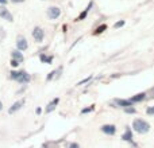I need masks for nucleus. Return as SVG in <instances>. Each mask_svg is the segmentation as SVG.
<instances>
[{
    "instance_id": "nucleus-1",
    "label": "nucleus",
    "mask_w": 154,
    "mask_h": 148,
    "mask_svg": "<svg viewBox=\"0 0 154 148\" xmlns=\"http://www.w3.org/2000/svg\"><path fill=\"white\" fill-rule=\"evenodd\" d=\"M150 128H152L150 124L143 119H135L133 121V129L137 133H139V135H145V133H147L150 131Z\"/></svg>"
},
{
    "instance_id": "nucleus-2",
    "label": "nucleus",
    "mask_w": 154,
    "mask_h": 148,
    "mask_svg": "<svg viewBox=\"0 0 154 148\" xmlns=\"http://www.w3.org/2000/svg\"><path fill=\"white\" fill-rule=\"evenodd\" d=\"M46 15L50 20H57V19L61 16V8L57 7V5H50V7L46 10Z\"/></svg>"
},
{
    "instance_id": "nucleus-3",
    "label": "nucleus",
    "mask_w": 154,
    "mask_h": 148,
    "mask_svg": "<svg viewBox=\"0 0 154 148\" xmlns=\"http://www.w3.org/2000/svg\"><path fill=\"white\" fill-rule=\"evenodd\" d=\"M31 35L37 43H42L43 39H45V31H43V28H41V27H38V26L32 28Z\"/></svg>"
},
{
    "instance_id": "nucleus-4",
    "label": "nucleus",
    "mask_w": 154,
    "mask_h": 148,
    "mask_svg": "<svg viewBox=\"0 0 154 148\" xmlns=\"http://www.w3.org/2000/svg\"><path fill=\"white\" fill-rule=\"evenodd\" d=\"M27 49H29V42H27L26 37H23V35H18L16 37V50L19 51H26Z\"/></svg>"
},
{
    "instance_id": "nucleus-5",
    "label": "nucleus",
    "mask_w": 154,
    "mask_h": 148,
    "mask_svg": "<svg viewBox=\"0 0 154 148\" xmlns=\"http://www.w3.org/2000/svg\"><path fill=\"white\" fill-rule=\"evenodd\" d=\"M0 18L3 20H7V22H14V15L10 12L5 5H0Z\"/></svg>"
},
{
    "instance_id": "nucleus-6",
    "label": "nucleus",
    "mask_w": 154,
    "mask_h": 148,
    "mask_svg": "<svg viewBox=\"0 0 154 148\" xmlns=\"http://www.w3.org/2000/svg\"><path fill=\"white\" fill-rule=\"evenodd\" d=\"M134 104L130 101V98H115L114 100V108H116V106H119V108H127V106H133Z\"/></svg>"
},
{
    "instance_id": "nucleus-7",
    "label": "nucleus",
    "mask_w": 154,
    "mask_h": 148,
    "mask_svg": "<svg viewBox=\"0 0 154 148\" xmlns=\"http://www.w3.org/2000/svg\"><path fill=\"white\" fill-rule=\"evenodd\" d=\"M24 104H26V100H18V101H15V102L12 104V105L10 106V109H8V113L10 114H12V113H16V112H19L22 108L24 106Z\"/></svg>"
},
{
    "instance_id": "nucleus-8",
    "label": "nucleus",
    "mask_w": 154,
    "mask_h": 148,
    "mask_svg": "<svg viewBox=\"0 0 154 148\" xmlns=\"http://www.w3.org/2000/svg\"><path fill=\"white\" fill-rule=\"evenodd\" d=\"M100 131L103 133H106V135H108V136H114L115 133H116V125H114V124H104V125H101Z\"/></svg>"
},
{
    "instance_id": "nucleus-9",
    "label": "nucleus",
    "mask_w": 154,
    "mask_h": 148,
    "mask_svg": "<svg viewBox=\"0 0 154 148\" xmlns=\"http://www.w3.org/2000/svg\"><path fill=\"white\" fill-rule=\"evenodd\" d=\"M120 139H122L123 141H127V143H133V140H134V136H133V131H131V128L128 127H126V131H125V133H123L122 136H120Z\"/></svg>"
},
{
    "instance_id": "nucleus-10",
    "label": "nucleus",
    "mask_w": 154,
    "mask_h": 148,
    "mask_svg": "<svg viewBox=\"0 0 154 148\" xmlns=\"http://www.w3.org/2000/svg\"><path fill=\"white\" fill-rule=\"evenodd\" d=\"M31 81V75H30L27 72H24V70H22L20 75H19V78L16 79V82H19L20 85H27L29 82Z\"/></svg>"
},
{
    "instance_id": "nucleus-11",
    "label": "nucleus",
    "mask_w": 154,
    "mask_h": 148,
    "mask_svg": "<svg viewBox=\"0 0 154 148\" xmlns=\"http://www.w3.org/2000/svg\"><path fill=\"white\" fill-rule=\"evenodd\" d=\"M58 102H60V98H58V97L53 98V100H51L50 102L46 105L45 113H51V112H54V111H56V108H57V105H58Z\"/></svg>"
},
{
    "instance_id": "nucleus-12",
    "label": "nucleus",
    "mask_w": 154,
    "mask_h": 148,
    "mask_svg": "<svg viewBox=\"0 0 154 148\" xmlns=\"http://www.w3.org/2000/svg\"><path fill=\"white\" fill-rule=\"evenodd\" d=\"M11 59H15V61H18V62H23L24 61V55H23V53L22 51H19V50H12L11 51Z\"/></svg>"
},
{
    "instance_id": "nucleus-13",
    "label": "nucleus",
    "mask_w": 154,
    "mask_h": 148,
    "mask_svg": "<svg viewBox=\"0 0 154 148\" xmlns=\"http://www.w3.org/2000/svg\"><path fill=\"white\" fill-rule=\"evenodd\" d=\"M145 98H146V93L142 92V93H137L135 96H133V97L130 98V101L133 104H137V102H142Z\"/></svg>"
},
{
    "instance_id": "nucleus-14",
    "label": "nucleus",
    "mask_w": 154,
    "mask_h": 148,
    "mask_svg": "<svg viewBox=\"0 0 154 148\" xmlns=\"http://www.w3.org/2000/svg\"><path fill=\"white\" fill-rule=\"evenodd\" d=\"M53 59H54L53 55H48V54H45V53H42V54L39 55V61L42 62V64L50 65V64H53Z\"/></svg>"
},
{
    "instance_id": "nucleus-15",
    "label": "nucleus",
    "mask_w": 154,
    "mask_h": 148,
    "mask_svg": "<svg viewBox=\"0 0 154 148\" xmlns=\"http://www.w3.org/2000/svg\"><path fill=\"white\" fill-rule=\"evenodd\" d=\"M92 5H93V3H89V5H88V7L85 8V10L82 11L81 13H80V16L76 19V20H84V19H85V16H87V15H88V12H89V10H91V8H92Z\"/></svg>"
},
{
    "instance_id": "nucleus-16",
    "label": "nucleus",
    "mask_w": 154,
    "mask_h": 148,
    "mask_svg": "<svg viewBox=\"0 0 154 148\" xmlns=\"http://www.w3.org/2000/svg\"><path fill=\"white\" fill-rule=\"evenodd\" d=\"M54 72H56L54 79H60V78H61V75H62V72H64V67H62V66H58L56 70H54Z\"/></svg>"
},
{
    "instance_id": "nucleus-17",
    "label": "nucleus",
    "mask_w": 154,
    "mask_h": 148,
    "mask_svg": "<svg viewBox=\"0 0 154 148\" xmlns=\"http://www.w3.org/2000/svg\"><path fill=\"white\" fill-rule=\"evenodd\" d=\"M20 73H22V70L20 72H18V70H12V72L10 73V78L14 79V81H16V79L19 78V75H20Z\"/></svg>"
},
{
    "instance_id": "nucleus-18",
    "label": "nucleus",
    "mask_w": 154,
    "mask_h": 148,
    "mask_svg": "<svg viewBox=\"0 0 154 148\" xmlns=\"http://www.w3.org/2000/svg\"><path fill=\"white\" fill-rule=\"evenodd\" d=\"M125 112L127 114H135L137 113V109H135V106H127V108H125Z\"/></svg>"
},
{
    "instance_id": "nucleus-19",
    "label": "nucleus",
    "mask_w": 154,
    "mask_h": 148,
    "mask_svg": "<svg viewBox=\"0 0 154 148\" xmlns=\"http://www.w3.org/2000/svg\"><path fill=\"white\" fill-rule=\"evenodd\" d=\"M107 30V24H101V26H99L97 28H96V31H95V35H97V34H101V32H104Z\"/></svg>"
},
{
    "instance_id": "nucleus-20",
    "label": "nucleus",
    "mask_w": 154,
    "mask_h": 148,
    "mask_svg": "<svg viewBox=\"0 0 154 148\" xmlns=\"http://www.w3.org/2000/svg\"><path fill=\"white\" fill-rule=\"evenodd\" d=\"M92 78H93V75H89V77H87V78L81 79L80 82H77V86H81V85H84V84H88V82H89Z\"/></svg>"
},
{
    "instance_id": "nucleus-21",
    "label": "nucleus",
    "mask_w": 154,
    "mask_h": 148,
    "mask_svg": "<svg viewBox=\"0 0 154 148\" xmlns=\"http://www.w3.org/2000/svg\"><path fill=\"white\" fill-rule=\"evenodd\" d=\"M95 111V105H91L89 108H84L81 111V114H85V113H91V112Z\"/></svg>"
},
{
    "instance_id": "nucleus-22",
    "label": "nucleus",
    "mask_w": 154,
    "mask_h": 148,
    "mask_svg": "<svg viewBox=\"0 0 154 148\" xmlns=\"http://www.w3.org/2000/svg\"><path fill=\"white\" fill-rule=\"evenodd\" d=\"M54 75H56V72H50L48 74V77H46V81H51V79H54Z\"/></svg>"
},
{
    "instance_id": "nucleus-23",
    "label": "nucleus",
    "mask_w": 154,
    "mask_h": 148,
    "mask_svg": "<svg viewBox=\"0 0 154 148\" xmlns=\"http://www.w3.org/2000/svg\"><path fill=\"white\" fill-rule=\"evenodd\" d=\"M146 113L149 114V116H154V105L153 106H149V108L146 109Z\"/></svg>"
},
{
    "instance_id": "nucleus-24",
    "label": "nucleus",
    "mask_w": 154,
    "mask_h": 148,
    "mask_svg": "<svg viewBox=\"0 0 154 148\" xmlns=\"http://www.w3.org/2000/svg\"><path fill=\"white\" fill-rule=\"evenodd\" d=\"M123 26H125V20H120L114 24V28H119V27H123Z\"/></svg>"
},
{
    "instance_id": "nucleus-25",
    "label": "nucleus",
    "mask_w": 154,
    "mask_h": 148,
    "mask_svg": "<svg viewBox=\"0 0 154 148\" xmlns=\"http://www.w3.org/2000/svg\"><path fill=\"white\" fill-rule=\"evenodd\" d=\"M10 65H11V67H18V66H19V65H20V62L15 61V59H11Z\"/></svg>"
},
{
    "instance_id": "nucleus-26",
    "label": "nucleus",
    "mask_w": 154,
    "mask_h": 148,
    "mask_svg": "<svg viewBox=\"0 0 154 148\" xmlns=\"http://www.w3.org/2000/svg\"><path fill=\"white\" fill-rule=\"evenodd\" d=\"M68 148H80V144H79V143H75V141H73V143H70L69 146H68Z\"/></svg>"
},
{
    "instance_id": "nucleus-27",
    "label": "nucleus",
    "mask_w": 154,
    "mask_h": 148,
    "mask_svg": "<svg viewBox=\"0 0 154 148\" xmlns=\"http://www.w3.org/2000/svg\"><path fill=\"white\" fill-rule=\"evenodd\" d=\"M12 4H20V3H24L26 0H10Z\"/></svg>"
},
{
    "instance_id": "nucleus-28",
    "label": "nucleus",
    "mask_w": 154,
    "mask_h": 148,
    "mask_svg": "<svg viewBox=\"0 0 154 148\" xmlns=\"http://www.w3.org/2000/svg\"><path fill=\"white\" fill-rule=\"evenodd\" d=\"M8 3V0H0V5H5Z\"/></svg>"
},
{
    "instance_id": "nucleus-29",
    "label": "nucleus",
    "mask_w": 154,
    "mask_h": 148,
    "mask_svg": "<svg viewBox=\"0 0 154 148\" xmlns=\"http://www.w3.org/2000/svg\"><path fill=\"white\" fill-rule=\"evenodd\" d=\"M35 113H37V114H41V113H42V108H37V111H35Z\"/></svg>"
},
{
    "instance_id": "nucleus-30",
    "label": "nucleus",
    "mask_w": 154,
    "mask_h": 148,
    "mask_svg": "<svg viewBox=\"0 0 154 148\" xmlns=\"http://www.w3.org/2000/svg\"><path fill=\"white\" fill-rule=\"evenodd\" d=\"M2 111H3V102L0 101V112H2Z\"/></svg>"
},
{
    "instance_id": "nucleus-31",
    "label": "nucleus",
    "mask_w": 154,
    "mask_h": 148,
    "mask_svg": "<svg viewBox=\"0 0 154 148\" xmlns=\"http://www.w3.org/2000/svg\"><path fill=\"white\" fill-rule=\"evenodd\" d=\"M153 97H154V89H153Z\"/></svg>"
}]
</instances>
